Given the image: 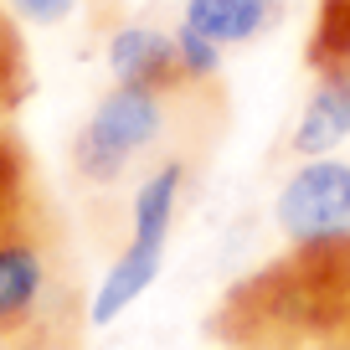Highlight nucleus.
Wrapping results in <instances>:
<instances>
[{
	"mask_svg": "<svg viewBox=\"0 0 350 350\" xmlns=\"http://www.w3.org/2000/svg\"><path fill=\"white\" fill-rule=\"evenodd\" d=\"M211 329L232 350H350V237L288 247L242 278Z\"/></svg>",
	"mask_w": 350,
	"mask_h": 350,
	"instance_id": "f257e3e1",
	"label": "nucleus"
},
{
	"mask_svg": "<svg viewBox=\"0 0 350 350\" xmlns=\"http://www.w3.org/2000/svg\"><path fill=\"white\" fill-rule=\"evenodd\" d=\"M160 134H165V93L113 83L93 103L83 129L72 134V175L83 186H113L134 165V154H144Z\"/></svg>",
	"mask_w": 350,
	"mask_h": 350,
	"instance_id": "f03ea898",
	"label": "nucleus"
},
{
	"mask_svg": "<svg viewBox=\"0 0 350 350\" xmlns=\"http://www.w3.org/2000/svg\"><path fill=\"white\" fill-rule=\"evenodd\" d=\"M273 221L288 237V247L345 237L350 232V160H335V154L304 160L278 191Z\"/></svg>",
	"mask_w": 350,
	"mask_h": 350,
	"instance_id": "7ed1b4c3",
	"label": "nucleus"
},
{
	"mask_svg": "<svg viewBox=\"0 0 350 350\" xmlns=\"http://www.w3.org/2000/svg\"><path fill=\"white\" fill-rule=\"evenodd\" d=\"M109 72H113V83L150 88V93H165V98L175 88H186L180 57H175V36L160 31V26H144V21L119 26L109 36Z\"/></svg>",
	"mask_w": 350,
	"mask_h": 350,
	"instance_id": "20e7f679",
	"label": "nucleus"
},
{
	"mask_svg": "<svg viewBox=\"0 0 350 350\" xmlns=\"http://www.w3.org/2000/svg\"><path fill=\"white\" fill-rule=\"evenodd\" d=\"M350 139V67L345 72H319L314 93L304 98L288 134V150L299 160H325Z\"/></svg>",
	"mask_w": 350,
	"mask_h": 350,
	"instance_id": "39448f33",
	"label": "nucleus"
},
{
	"mask_svg": "<svg viewBox=\"0 0 350 350\" xmlns=\"http://www.w3.org/2000/svg\"><path fill=\"white\" fill-rule=\"evenodd\" d=\"M180 21L227 52V46L258 42L262 31H273L284 21V0H186Z\"/></svg>",
	"mask_w": 350,
	"mask_h": 350,
	"instance_id": "423d86ee",
	"label": "nucleus"
},
{
	"mask_svg": "<svg viewBox=\"0 0 350 350\" xmlns=\"http://www.w3.org/2000/svg\"><path fill=\"white\" fill-rule=\"evenodd\" d=\"M160 262H165V247L129 242V247L109 262V273H103V284L93 288V299H88V325H113V319L160 278Z\"/></svg>",
	"mask_w": 350,
	"mask_h": 350,
	"instance_id": "0eeeda50",
	"label": "nucleus"
},
{
	"mask_svg": "<svg viewBox=\"0 0 350 350\" xmlns=\"http://www.w3.org/2000/svg\"><path fill=\"white\" fill-rule=\"evenodd\" d=\"M180 191H186V165H180V160L154 165V170L139 180V191H134L129 242L165 247V237H170V221H175V206H180Z\"/></svg>",
	"mask_w": 350,
	"mask_h": 350,
	"instance_id": "6e6552de",
	"label": "nucleus"
},
{
	"mask_svg": "<svg viewBox=\"0 0 350 350\" xmlns=\"http://www.w3.org/2000/svg\"><path fill=\"white\" fill-rule=\"evenodd\" d=\"M36 201H42V186H36L31 154L16 139V129L5 124V129H0V232H11Z\"/></svg>",
	"mask_w": 350,
	"mask_h": 350,
	"instance_id": "1a4fd4ad",
	"label": "nucleus"
},
{
	"mask_svg": "<svg viewBox=\"0 0 350 350\" xmlns=\"http://www.w3.org/2000/svg\"><path fill=\"white\" fill-rule=\"evenodd\" d=\"M31 93V62H26V42L16 16L0 5V129L11 124V113L26 103Z\"/></svg>",
	"mask_w": 350,
	"mask_h": 350,
	"instance_id": "9d476101",
	"label": "nucleus"
},
{
	"mask_svg": "<svg viewBox=\"0 0 350 350\" xmlns=\"http://www.w3.org/2000/svg\"><path fill=\"white\" fill-rule=\"evenodd\" d=\"M175 57H180V72H186V83H211V77L221 72V46L206 42L201 31H191L186 21L175 26Z\"/></svg>",
	"mask_w": 350,
	"mask_h": 350,
	"instance_id": "9b49d317",
	"label": "nucleus"
},
{
	"mask_svg": "<svg viewBox=\"0 0 350 350\" xmlns=\"http://www.w3.org/2000/svg\"><path fill=\"white\" fill-rule=\"evenodd\" d=\"M5 11L26 26H62L77 11V0H5Z\"/></svg>",
	"mask_w": 350,
	"mask_h": 350,
	"instance_id": "f8f14e48",
	"label": "nucleus"
}]
</instances>
